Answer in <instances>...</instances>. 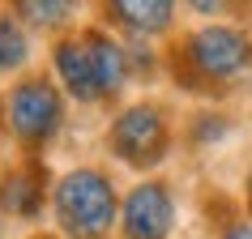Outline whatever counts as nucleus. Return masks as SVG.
Segmentation results:
<instances>
[{"label":"nucleus","instance_id":"nucleus-1","mask_svg":"<svg viewBox=\"0 0 252 239\" xmlns=\"http://www.w3.org/2000/svg\"><path fill=\"white\" fill-rule=\"evenodd\" d=\"M56 213L73 239H103L116 222V192L107 184V175L90 167L68 171L56 188Z\"/></svg>","mask_w":252,"mask_h":239},{"label":"nucleus","instance_id":"nucleus-2","mask_svg":"<svg viewBox=\"0 0 252 239\" xmlns=\"http://www.w3.org/2000/svg\"><path fill=\"white\" fill-rule=\"evenodd\" d=\"M4 116H9V128L26 146H47L60 128V120H64V107H60V94L43 77H30L22 86H13L9 103H4Z\"/></svg>","mask_w":252,"mask_h":239},{"label":"nucleus","instance_id":"nucleus-3","mask_svg":"<svg viewBox=\"0 0 252 239\" xmlns=\"http://www.w3.org/2000/svg\"><path fill=\"white\" fill-rule=\"evenodd\" d=\"M248 56H252L248 39L239 30H231V26H205L188 43V60L205 77H235L239 68L248 64Z\"/></svg>","mask_w":252,"mask_h":239},{"label":"nucleus","instance_id":"nucleus-4","mask_svg":"<svg viewBox=\"0 0 252 239\" xmlns=\"http://www.w3.org/2000/svg\"><path fill=\"white\" fill-rule=\"evenodd\" d=\"M162 141H167L162 116H158V107H146V103L128 107L111 128V146L124 162H158Z\"/></svg>","mask_w":252,"mask_h":239},{"label":"nucleus","instance_id":"nucleus-5","mask_svg":"<svg viewBox=\"0 0 252 239\" xmlns=\"http://www.w3.org/2000/svg\"><path fill=\"white\" fill-rule=\"evenodd\" d=\"M171 218L175 205L162 184H137L124 201V235L128 239H167Z\"/></svg>","mask_w":252,"mask_h":239},{"label":"nucleus","instance_id":"nucleus-6","mask_svg":"<svg viewBox=\"0 0 252 239\" xmlns=\"http://www.w3.org/2000/svg\"><path fill=\"white\" fill-rule=\"evenodd\" d=\"M56 73H60V81L68 86L73 98H81V103L103 98V77H98V64H94V52L86 43V34L56 47Z\"/></svg>","mask_w":252,"mask_h":239},{"label":"nucleus","instance_id":"nucleus-7","mask_svg":"<svg viewBox=\"0 0 252 239\" xmlns=\"http://www.w3.org/2000/svg\"><path fill=\"white\" fill-rule=\"evenodd\" d=\"M111 4V17L120 26L137 30V34H154L171 22V4L175 0H107Z\"/></svg>","mask_w":252,"mask_h":239},{"label":"nucleus","instance_id":"nucleus-8","mask_svg":"<svg viewBox=\"0 0 252 239\" xmlns=\"http://www.w3.org/2000/svg\"><path fill=\"white\" fill-rule=\"evenodd\" d=\"M86 43H90L94 64H98V77H103V94H116L120 86L128 81V52H124L120 43H111L107 34H98V30H90Z\"/></svg>","mask_w":252,"mask_h":239},{"label":"nucleus","instance_id":"nucleus-9","mask_svg":"<svg viewBox=\"0 0 252 239\" xmlns=\"http://www.w3.org/2000/svg\"><path fill=\"white\" fill-rule=\"evenodd\" d=\"M0 205L9 213H22V218H34L43 205V179L34 171H13L9 179H4V188H0Z\"/></svg>","mask_w":252,"mask_h":239},{"label":"nucleus","instance_id":"nucleus-10","mask_svg":"<svg viewBox=\"0 0 252 239\" xmlns=\"http://www.w3.org/2000/svg\"><path fill=\"white\" fill-rule=\"evenodd\" d=\"M17 17H26L30 26H60L73 9H77V0H13Z\"/></svg>","mask_w":252,"mask_h":239},{"label":"nucleus","instance_id":"nucleus-11","mask_svg":"<svg viewBox=\"0 0 252 239\" xmlns=\"http://www.w3.org/2000/svg\"><path fill=\"white\" fill-rule=\"evenodd\" d=\"M30 43H26V30L17 26L13 17H0V73H9L26 60Z\"/></svg>","mask_w":252,"mask_h":239},{"label":"nucleus","instance_id":"nucleus-12","mask_svg":"<svg viewBox=\"0 0 252 239\" xmlns=\"http://www.w3.org/2000/svg\"><path fill=\"white\" fill-rule=\"evenodd\" d=\"M188 4H192L197 13H218V9H226L231 0H188Z\"/></svg>","mask_w":252,"mask_h":239},{"label":"nucleus","instance_id":"nucleus-13","mask_svg":"<svg viewBox=\"0 0 252 239\" xmlns=\"http://www.w3.org/2000/svg\"><path fill=\"white\" fill-rule=\"evenodd\" d=\"M222 239H252V226H248V222H239V226H231Z\"/></svg>","mask_w":252,"mask_h":239},{"label":"nucleus","instance_id":"nucleus-14","mask_svg":"<svg viewBox=\"0 0 252 239\" xmlns=\"http://www.w3.org/2000/svg\"><path fill=\"white\" fill-rule=\"evenodd\" d=\"M248 192H252V175H248Z\"/></svg>","mask_w":252,"mask_h":239}]
</instances>
